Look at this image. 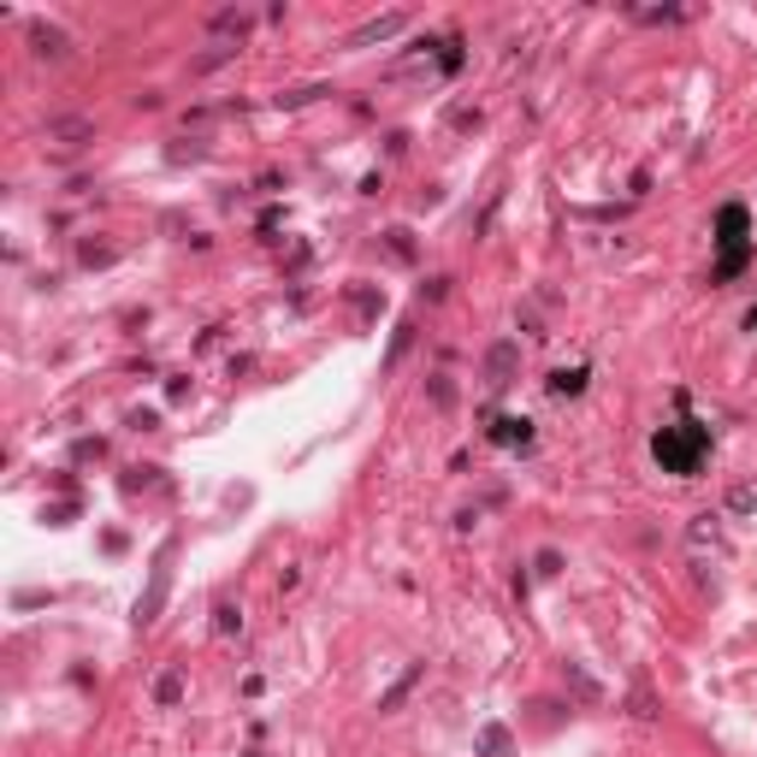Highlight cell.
I'll return each instance as SVG.
<instances>
[{"mask_svg": "<svg viewBox=\"0 0 757 757\" xmlns=\"http://www.w3.org/2000/svg\"><path fill=\"white\" fill-rule=\"evenodd\" d=\"M657 462L668 474H692L698 462H704V450H710V439H704V427H692V420H680V427H663L657 432Z\"/></svg>", "mask_w": 757, "mask_h": 757, "instance_id": "obj_1", "label": "cell"}, {"mask_svg": "<svg viewBox=\"0 0 757 757\" xmlns=\"http://www.w3.org/2000/svg\"><path fill=\"white\" fill-rule=\"evenodd\" d=\"M717 225H722V237H717L722 243V267L717 272H722V279H734V272L746 267V208H722Z\"/></svg>", "mask_w": 757, "mask_h": 757, "instance_id": "obj_2", "label": "cell"}, {"mask_svg": "<svg viewBox=\"0 0 757 757\" xmlns=\"http://www.w3.org/2000/svg\"><path fill=\"white\" fill-rule=\"evenodd\" d=\"M746 326H752V331H757V308H752V314H746Z\"/></svg>", "mask_w": 757, "mask_h": 757, "instance_id": "obj_3", "label": "cell"}]
</instances>
